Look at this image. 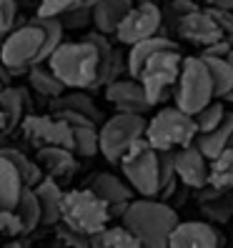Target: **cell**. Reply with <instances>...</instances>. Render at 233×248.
<instances>
[{"label":"cell","mask_w":233,"mask_h":248,"mask_svg":"<svg viewBox=\"0 0 233 248\" xmlns=\"http://www.w3.org/2000/svg\"><path fill=\"white\" fill-rule=\"evenodd\" d=\"M193 8H198V5L193 3V0H171L168 8L163 10V23L168 20L171 31H176V23L186 16V13H191Z\"/></svg>","instance_id":"38"},{"label":"cell","mask_w":233,"mask_h":248,"mask_svg":"<svg viewBox=\"0 0 233 248\" xmlns=\"http://www.w3.org/2000/svg\"><path fill=\"white\" fill-rule=\"evenodd\" d=\"M23 133L33 145L43 148V145H63V148L73 151V128L58 118V115H33L28 113L23 118Z\"/></svg>","instance_id":"11"},{"label":"cell","mask_w":233,"mask_h":248,"mask_svg":"<svg viewBox=\"0 0 233 248\" xmlns=\"http://www.w3.org/2000/svg\"><path fill=\"white\" fill-rule=\"evenodd\" d=\"M145 138L155 151H176L193 143L198 136V128L191 113L181 110L178 106L161 108L153 118L145 121Z\"/></svg>","instance_id":"5"},{"label":"cell","mask_w":233,"mask_h":248,"mask_svg":"<svg viewBox=\"0 0 233 248\" xmlns=\"http://www.w3.org/2000/svg\"><path fill=\"white\" fill-rule=\"evenodd\" d=\"M0 243H3V238H0Z\"/></svg>","instance_id":"47"},{"label":"cell","mask_w":233,"mask_h":248,"mask_svg":"<svg viewBox=\"0 0 233 248\" xmlns=\"http://www.w3.org/2000/svg\"><path fill=\"white\" fill-rule=\"evenodd\" d=\"M173 33H178L183 40L193 43V46H201V48H206V46H211V43L226 38L223 28L216 20L211 8H206V10L193 8L191 13H186V16L176 23V31Z\"/></svg>","instance_id":"12"},{"label":"cell","mask_w":233,"mask_h":248,"mask_svg":"<svg viewBox=\"0 0 233 248\" xmlns=\"http://www.w3.org/2000/svg\"><path fill=\"white\" fill-rule=\"evenodd\" d=\"M201 211L206 213L211 221L216 223H226L233 218V191H218L213 186H203L201 188Z\"/></svg>","instance_id":"24"},{"label":"cell","mask_w":233,"mask_h":248,"mask_svg":"<svg viewBox=\"0 0 233 248\" xmlns=\"http://www.w3.org/2000/svg\"><path fill=\"white\" fill-rule=\"evenodd\" d=\"M91 246H103V248H138V238L128 226H106L91 236Z\"/></svg>","instance_id":"28"},{"label":"cell","mask_w":233,"mask_h":248,"mask_svg":"<svg viewBox=\"0 0 233 248\" xmlns=\"http://www.w3.org/2000/svg\"><path fill=\"white\" fill-rule=\"evenodd\" d=\"M163 48H178L176 40H173L171 35H163V33H155L151 38H143L138 43H133V46H128V53H125V63H128V76H138V70L143 68V63L148 61V58L158 50Z\"/></svg>","instance_id":"20"},{"label":"cell","mask_w":233,"mask_h":248,"mask_svg":"<svg viewBox=\"0 0 233 248\" xmlns=\"http://www.w3.org/2000/svg\"><path fill=\"white\" fill-rule=\"evenodd\" d=\"M80 0H40L35 16L38 18H61L65 10H70L73 5H78Z\"/></svg>","instance_id":"37"},{"label":"cell","mask_w":233,"mask_h":248,"mask_svg":"<svg viewBox=\"0 0 233 248\" xmlns=\"http://www.w3.org/2000/svg\"><path fill=\"white\" fill-rule=\"evenodd\" d=\"M23 176L5 155H0V208H16L23 193Z\"/></svg>","instance_id":"25"},{"label":"cell","mask_w":233,"mask_h":248,"mask_svg":"<svg viewBox=\"0 0 233 248\" xmlns=\"http://www.w3.org/2000/svg\"><path fill=\"white\" fill-rule=\"evenodd\" d=\"M226 118V108L221 100H211V103H206L198 113H193V121H196V128L198 133H208V130H213L218 123H221Z\"/></svg>","instance_id":"34"},{"label":"cell","mask_w":233,"mask_h":248,"mask_svg":"<svg viewBox=\"0 0 233 248\" xmlns=\"http://www.w3.org/2000/svg\"><path fill=\"white\" fill-rule=\"evenodd\" d=\"M33 20L43 28V48H40V63L48 61V55L63 43V23L61 18H38L33 16Z\"/></svg>","instance_id":"33"},{"label":"cell","mask_w":233,"mask_h":248,"mask_svg":"<svg viewBox=\"0 0 233 248\" xmlns=\"http://www.w3.org/2000/svg\"><path fill=\"white\" fill-rule=\"evenodd\" d=\"M48 68L63 80L65 88H83L88 91L95 85L98 68H100V55L88 40H73L61 43L50 55H48Z\"/></svg>","instance_id":"2"},{"label":"cell","mask_w":233,"mask_h":248,"mask_svg":"<svg viewBox=\"0 0 233 248\" xmlns=\"http://www.w3.org/2000/svg\"><path fill=\"white\" fill-rule=\"evenodd\" d=\"M110 221V208L103 198H98L88 186L85 188H73L63 191V206H61V223L68 228L83 233V236H93V233L103 231Z\"/></svg>","instance_id":"4"},{"label":"cell","mask_w":233,"mask_h":248,"mask_svg":"<svg viewBox=\"0 0 233 248\" xmlns=\"http://www.w3.org/2000/svg\"><path fill=\"white\" fill-rule=\"evenodd\" d=\"M106 100L115 110H125V113H148L153 106L145 98V91L138 78L128 76V78H115L106 85Z\"/></svg>","instance_id":"15"},{"label":"cell","mask_w":233,"mask_h":248,"mask_svg":"<svg viewBox=\"0 0 233 248\" xmlns=\"http://www.w3.org/2000/svg\"><path fill=\"white\" fill-rule=\"evenodd\" d=\"M193 143L198 145V151L206 155L208 160L216 158L221 151L231 148V145H233V113L226 110V118L218 123L213 130H208V133H198L193 138Z\"/></svg>","instance_id":"22"},{"label":"cell","mask_w":233,"mask_h":248,"mask_svg":"<svg viewBox=\"0 0 233 248\" xmlns=\"http://www.w3.org/2000/svg\"><path fill=\"white\" fill-rule=\"evenodd\" d=\"M173 100H176V106L181 110L191 115L213 100V80H211L206 61L201 55L183 58L178 80L173 85Z\"/></svg>","instance_id":"6"},{"label":"cell","mask_w":233,"mask_h":248,"mask_svg":"<svg viewBox=\"0 0 233 248\" xmlns=\"http://www.w3.org/2000/svg\"><path fill=\"white\" fill-rule=\"evenodd\" d=\"M33 191L40 203V226H58L61 223V206H63V188L55 178L43 176Z\"/></svg>","instance_id":"18"},{"label":"cell","mask_w":233,"mask_h":248,"mask_svg":"<svg viewBox=\"0 0 233 248\" xmlns=\"http://www.w3.org/2000/svg\"><path fill=\"white\" fill-rule=\"evenodd\" d=\"M25 236V228L20 216L13 211V208H0V238H18Z\"/></svg>","instance_id":"36"},{"label":"cell","mask_w":233,"mask_h":248,"mask_svg":"<svg viewBox=\"0 0 233 248\" xmlns=\"http://www.w3.org/2000/svg\"><path fill=\"white\" fill-rule=\"evenodd\" d=\"M88 188L98 198H103L108 203V208L110 206H123V203L133 201V196H136L130 183L121 176H115V173H95L88 181Z\"/></svg>","instance_id":"17"},{"label":"cell","mask_w":233,"mask_h":248,"mask_svg":"<svg viewBox=\"0 0 233 248\" xmlns=\"http://www.w3.org/2000/svg\"><path fill=\"white\" fill-rule=\"evenodd\" d=\"M18 23V5L16 0H0V35H8Z\"/></svg>","instance_id":"39"},{"label":"cell","mask_w":233,"mask_h":248,"mask_svg":"<svg viewBox=\"0 0 233 248\" xmlns=\"http://www.w3.org/2000/svg\"><path fill=\"white\" fill-rule=\"evenodd\" d=\"M145 133V115L143 113H125L118 110L115 115L98 128V143H100V155L110 163H118L121 153L128 148L136 138Z\"/></svg>","instance_id":"9"},{"label":"cell","mask_w":233,"mask_h":248,"mask_svg":"<svg viewBox=\"0 0 233 248\" xmlns=\"http://www.w3.org/2000/svg\"><path fill=\"white\" fill-rule=\"evenodd\" d=\"M0 78H3V83H5V85H8V83H10V78H13V70H10L3 61H0Z\"/></svg>","instance_id":"42"},{"label":"cell","mask_w":233,"mask_h":248,"mask_svg":"<svg viewBox=\"0 0 233 248\" xmlns=\"http://www.w3.org/2000/svg\"><path fill=\"white\" fill-rule=\"evenodd\" d=\"M31 93L25 88H16V85H5L0 91V110L5 113V133H10L13 128H18L23 118L31 113Z\"/></svg>","instance_id":"19"},{"label":"cell","mask_w":233,"mask_h":248,"mask_svg":"<svg viewBox=\"0 0 233 248\" xmlns=\"http://www.w3.org/2000/svg\"><path fill=\"white\" fill-rule=\"evenodd\" d=\"M0 133H5V113L0 110Z\"/></svg>","instance_id":"43"},{"label":"cell","mask_w":233,"mask_h":248,"mask_svg":"<svg viewBox=\"0 0 233 248\" xmlns=\"http://www.w3.org/2000/svg\"><path fill=\"white\" fill-rule=\"evenodd\" d=\"M0 155H5L10 163L18 168V173L23 176V183L25 186H35L43 176H46L43 168L38 166V160H31L20 148H0Z\"/></svg>","instance_id":"32"},{"label":"cell","mask_w":233,"mask_h":248,"mask_svg":"<svg viewBox=\"0 0 233 248\" xmlns=\"http://www.w3.org/2000/svg\"><path fill=\"white\" fill-rule=\"evenodd\" d=\"M73 153L80 158H93L100 153L98 143V123L73 125Z\"/></svg>","instance_id":"31"},{"label":"cell","mask_w":233,"mask_h":248,"mask_svg":"<svg viewBox=\"0 0 233 248\" xmlns=\"http://www.w3.org/2000/svg\"><path fill=\"white\" fill-rule=\"evenodd\" d=\"M208 186L218 191H233V145L208 160Z\"/></svg>","instance_id":"26"},{"label":"cell","mask_w":233,"mask_h":248,"mask_svg":"<svg viewBox=\"0 0 233 248\" xmlns=\"http://www.w3.org/2000/svg\"><path fill=\"white\" fill-rule=\"evenodd\" d=\"M5 88V83H3V78H0V91H3Z\"/></svg>","instance_id":"46"},{"label":"cell","mask_w":233,"mask_h":248,"mask_svg":"<svg viewBox=\"0 0 233 248\" xmlns=\"http://www.w3.org/2000/svg\"><path fill=\"white\" fill-rule=\"evenodd\" d=\"M61 23L65 31H80V28H85L88 23H93V8L85 5L83 0L78 5H73L70 10H65L61 16Z\"/></svg>","instance_id":"35"},{"label":"cell","mask_w":233,"mask_h":248,"mask_svg":"<svg viewBox=\"0 0 233 248\" xmlns=\"http://www.w3.org/2000/svg\"><path fill=\"white\" fill-rule=\"evenodd\" d=\"M203 61H206L211 80H213V98L223 100V95L231 91V85H233V63L226 61V58H203Z\"/></svg>","instance_id":"29"},{"label":"cell","mask_w":233,"mask_h":248,"mask_svg":"<svg viewBox=\"0 0 233 248\" xmlns=\"http://www.w3.org/2000/svg\"><path fill=\"white\" fill-rule=\"evenodd\" d=\"M223 100H228V103H233V85H231V91L223 95Z\"/></svg>","instance_id":"44"},{"label":"cell","mask_w":233,"mask_h":248,"mask_svg":"<svg viewBox=\"0 0 233 248\" xmlns=\"http://www.w3.org/2000/svg\"><path fill=\"white\" fill-rule=\"evenodd\" d=\"M223 243V233L208 221H178L168 236L171 248H216Z\"/></svg>","instance_id":"14"},{"label":"cell","mask_w":233,"mask_h":248,"mask_svg":"<svg viewBox=\"0 0 233 248\" xmlns=\"http://www.w3.org/2000/svg\"><path fill=\"white\" fill-rule=\"evenodd\" d=\"M83 3H85V5H91V8H93V3H95V0H83Z\"/></svg>","instance_id":"45"},{"label":"cell","mask_w":233,"mask_h":248,"mask_svg":"<svg viewBox=\"0 0 233 248\" xmlns=\"http://www.w3.org/2000/svg\"><path fill=\"white\" fill-rule=\"evenodd\" d=\"M50 113H83V115H88L91 121L100 123L103 118H100V110L98 106L93 103V98L85 93L83 88H73V93H61V95H55L50 98V106H48Z\"/></svg>","instance_id":"21"},{"label":"cell","mask_w":233,"mask_h":248,"mask_svg":"<svg viewBox=\"0 0 233 248\" xmlns=\"http://www.w3.org/2000/svg\"><path fill=\"white\" fill-rule=\"evenodd\" d=\"M58 236H61V243H65V246H91V238L88 236H83V233H78V231H73V228H68L65 223L58 228Z\"/></svg>","instance_id":"40"},{"label":"cell","mask_w":233,"mask_h":248,"mask_svg":"<svg viewBox=\"0 0 233 248\" xmlns=\"http://www.w3.org/2000/svg\"><path fill=\"white\" fill-rule=\"evenodd\" d=\"M123 178L138 196L158 198L161 193V170H158V151L148 143V138H136L118 158Z\"/></svg>","instance_id":"3"},{"label":"cell","mask_w":233,"mask_h":248,"mask_svg":"<svg viewBox=\"0 0 233 248\" xmlns=\"http://www.w3.org/2000/svg\"><path fill=\"white\" fill-rule=\"evenodd\" d=\"M38 166L43 168L48 178H55L58 183L70 181L78 170V155L70 148H63V145H43L38 148Z\"/></svg>","instance_id":"16"},{"label":"cell","mask_w":233,"mask_h":248,"mask_svg":"<svg viewBox=\"0 0 233 248\" xmlns=\"http://www.w3.org/2000/svg\"><path fill=\"white\" fill-rule=\"evenodd\" d=\"M173 168H176L178 183H183L186 188L201 191L203 186H208V158L198 151L196 143L173 151Z\"/></svg>","instance_id":"13"},{"label":"cell","mask_w":233,"mask_h":248,"mask_svg":"<svg viewBox=\"0 0 233 248\" xmlns=\"http://www.w3.org/2000/svg\"><path fill=\"white\" fill-rule=\"evenodd\" d=\"M13 211L20 216L25 233H33L40 226V203H38V196L33 191V186L23 188V193H20V198H18V203H16V208H13Z\"/></svg>","instance_id":"30"},{"label":"cell","mask_w":233,"mask_h":248,"mask_svg":"<svg viewBox=\"0 0 233 248\" xmlns=\"http://www.w3.org/2000/svg\"><path fill=\"white\" fill-rule=\"evenodd\" d=\"M181 63H183V55L178 48H163L143 63L136 78L140 80L151 106H158L163 98H168V93L173 91V85L178 80Z\"/></svg>","instance_id":"7"},{"label":"cell","mask_w":233,"mask_h":248,"mask_svg":"<svg viewBox=\"0 0 233 248\" xmlns=\"http://www.w3.org/2000/svg\"><path fill=\"white\" fill-rule=\"evenodd\" d=\"M133 8V0H95L93 3V25L95 31L113 35L123 16Z\"/></svg>","instance_id":"23"},{"label":"cell","mask_w":233,"mask_h":248,"mask_svg":"<svg viewBox=\"0 0 233 248\" xmlns=\"http://www.w3.org/2000/svg\"><path fill=\"white\" fill-rule=\"evenodd\" d=\"M206 5H211V8H223V10H233V0H206Z\"/></svg>","instance_id":"41"},{"label":"cell","mask_w":233,"mask_h":248,"mask_svg":"<svg viewBox=\"0 0 233 248\" xmlns=\"http://www.w3.org/2000/svg\"><path fill=\"white\" fill-rule=\"evenodd\" d=\"M123 226L133 231L140 246L145 248H166L171 231L178 223V213L171 203L161 198H133L121 216Z\"/></svg>","instance_id":"1"},{"label":"cell","mask_w":233,"mask_h":248,"mask_svg":"<svg viewBox=\"0 0 233 248\" xmlns=\"http://www.w3.org/2000/svg\"><path fill=\"white\" fill-rule=\"evenodd\" d=\"M28 78H31V88L43 98H55L65 91L63 80L58 78L50 68H43L40 63H33L28 68Z\"/></svg>","instance_id":"27"},{"label":"cell","mask_w":233,"mask_h":248,"mask_svg":"<svg viewBox=\"0 0 233 248\" xmlns=\"http://www.w3.org/2000/svg\"><path fill=\"white\" fill-rule=\"evenodd\" d=\"M40 48H43V28L31 18L28 23L13 28L3 38V43H0V61L16 76L20 70H28L33 63H40Z\"/></svg>","instance_id":"8"},{"label":"cell","mask_w":233,"mask_h":248,"mask_svg":"<svg viewBox=\"0 0 233 248\" xmlns=\"http://www.w3.org/2000/svg\"><path fill=\"white\" fill-rule=\"evenodd\" d=\"M155 33H163V10L153 0H140L123 16L113 35L121 46H133V43L151 38Z\"/></svg>","instance_id":"10"}]
</instances>
